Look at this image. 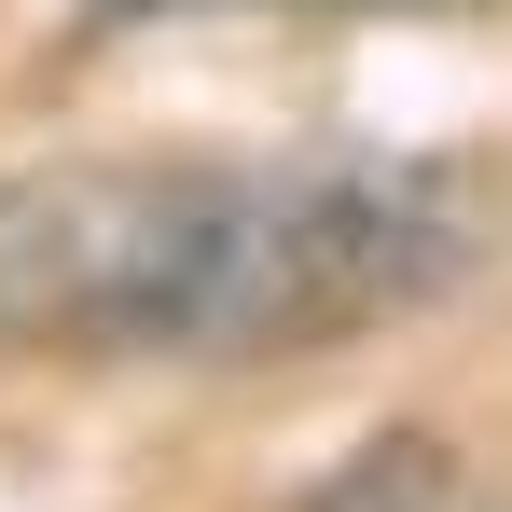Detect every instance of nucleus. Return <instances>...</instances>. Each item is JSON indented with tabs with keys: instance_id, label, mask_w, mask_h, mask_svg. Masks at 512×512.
<instances>
[{
	"instance_id": "nucleus-1",
	"label": "nucleus",
	"mask_w": 512,
	"mask_h": 512,
	"mask_svg": "<svg viewBox=\"0 0 512 512\" xmlns=\"http://www.w3.org/2000/svg\"><path fill=\"white\" fill-rule=\"evenodd\" d=\"M485 263V180L443 153H70L0 180V346L28 360H319Z\"/></svg>"
},
{
	"instance_id": "nucleus-2",
	"label": "nucleus",
	"mask_w": 512,
	"mask_h": 512,
	"mask_svg": "<svg viewBox=\"0 0 512 512\" xmlns=\"http://www.w3.org/2000/svg\"><path fill=\"white\" fill-rule=\"evenodd\" d=\"M180 14H485V0H84V42L180 28Z\"/></svg>"
}]
</instances>
